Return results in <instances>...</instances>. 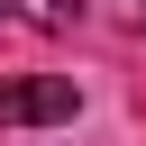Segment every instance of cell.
Segmentation results:
<instances>
[{
	"mask_svg": "<svg viewBox=\"0 0 146 146\" xmlns=\"http://www.w3.org/2000/svg\"><path fill=\"white\" fill-rule=\"evenodd\" d=\"M0 18H18V27H46V36H55V27H73V18H82V0H0Z\"/></svg>",
	"mask_w": 146,
	"mask_h": 146,
	"instance_id": "cell-2",
	"label": "cell"
},
{
	"mask_svg": "<svg viewBox=\"0 0 146 146\" xmlns=\"http://www.w3.org/2000/svg\"><path fill=\"white\" fill-rule=\"evenodd\" d=\"M82 110V91L64 82V73H27V82H0V128H55V119H73Z\"/></svg>",
	"mask_w": 146,
	"mask_h": 146,
	"instance_id": "cell-1",
	"label": "cell"
}]
</instances>
